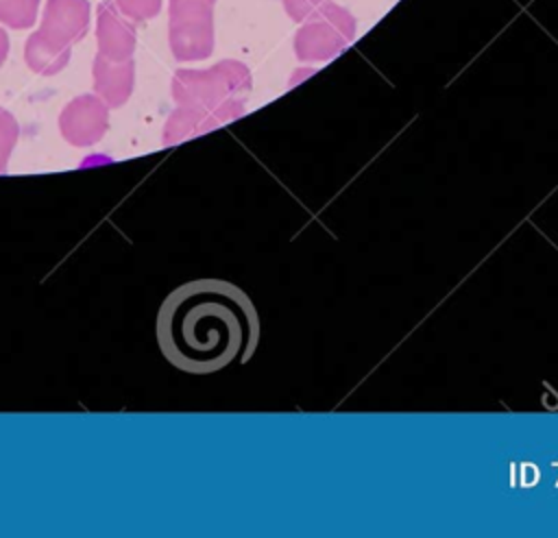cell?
Instances as JSON below:
<instances>
[{
	"instance_id": "cell-1",
	"label": "cell",
	"mask_w": 558,
	"mask_h": 538,
	"mask_svg": "<svg viewBox=\"0 0 558 538\" xmlns=\"http://www.w3.org/2000/svg\"><path fill=\"white\" fill-rule=\"evenodd\" d=\"M161 355L187 375H211L246 364L259 342L251 296L225 279H194L174 288L155 320Z\"/></svg>"
}]
</instances>
